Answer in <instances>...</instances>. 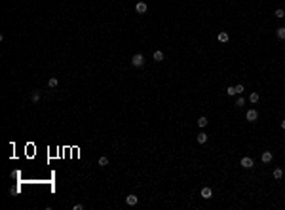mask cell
Returning a JSON list of instances; mask_svg holds the SVG:
<instances>
[{
    "mask_svg": "<svg viewBox=\"0 0 285 210\" xmlns=\"http://www.w3.org/2000/svg\"><path fill=\"white\" fill-rule=\"evenodd\" d=\"M240 165L243 166V169H251V166H253L255 163H253V159H251V157H243V159L240 161Z\"/></svg>",
    "mask_w": 285,
    "mask_h": 210,
    "instance_id": "277c9868",
    "label": "cell"
},
{
    "mask_svg": "<svg viewBox=\"0 0 285 210\" xmlns=\"http://www.w3.org/2000/svg\"><path fill=\"white\" fill-rule=\"evenodd\" d=\"M245 119H247V121H257V119H259V112L255 110V108L247 110V114H245Z\"/></svg>",
    "mask_w": 285,
    "mask_h": 210,
    "instance_id": "7a4b0ae2",
    "label": "cell"
},
{
    "mask_svg": "<svg viewBox=\"0 0 285 210\" xmlns=\"http://www.w3.org/2000/svg\"><path fill=\"white\" fill-rule=\"evenodd\" d=\"M31 100H32V102H38V100H40V93H38V91H32Z\"/></svg>",
    "mask_w": 285,
    "mask_h": 210,
    "instance_id": "9a60e30c",
    "label": "cell"
},
{
    "mask_svg": "<svg viewBox=\"0 0 285 210\" xmlns=\"http://www.w3.org/2000/svg\"><path fill=\"white\" fill-rule=\"evenodd\" d=\"M226 95L234 97V95H236V87H226Z\"/></svg>",
    "mask_w": 285,
    "mask_h": 210,
    "instance_id": "ffe728a7",
    "label": "cell"
},
{
    "mask_svg": "<svg viewBox=\"0 0 285 210\" xmlns=\"http://www.w3.org/2000/svg\"><path fill=\"white\" fill-rule=\"evenodd\" d=\"M234 87H236V95H241V93L245 91V87L241 85V83H238V85H234Z\"/></svg>",
    "mask_w": 285,
    "mask_h": 210,
    "instance_id": "e0dca14e",
    "label": "cell"
},
{
    "mask_svg": "<svg viewBox=\"0 0 285 210\" xmlns=\"http://www.w3.org/2000/svg\"><path fill=\"white\" fill-rule=\"evenodd\" d=\"M131 64L135 68H141L143 64H145V55H143V53H135V55L131 57Z\"/></svg>",
    "mask_w": 285,
    "mask_h": 210,
    "instance_id": "6da1fadb",
    "label": "cell"
},
{
    "mask_svg": "<svg viewBox=\"0 0 285 210\" xmlns=\"http://www.w3.org/2000/svg\"><path fill=\"white\" fill-rule=\"evenodd\" d=\"M146 10H148V6H146L145 2H137V6H135L137 13H146Z\"/></svg>",
    "mask_w": 285,
    "mask_h": 210,
    "instance_id": "5b68a950",
    "label": "cell"
},
{
    "mask_svg": "<svg viewBox=\"0 0 285 210\" xmlns=\"http://www.w3.org/2000/svg\"><path fill=\"white\" fill-rule=\"evenodd\" d=\"M276 34H277V38H279V40H285V27H279Z\"/></svg>",
    "mask_w": 285,
    "mask_h": 210,
    "instance_id": "4fadbf2b",
    "label": "cell"
},
{
    "mask_svg": "<svg viewBox=\"0 0 285 210\" xmlns=\"http://www.w3.org/2000/svg\"><path fill=\"white\" fill-rule=\"evenodd\" d=\"M154 61H156V63L164 61V51H154Z\"/></svg>",
    "mask_w": 285,
    "mask_h": 210,
    "instance_id": "7c38bea8",
    "label": "cell"
},
{
    "mask_svg": "<svg viewBox=\"0 0 285 210\" xmlns=\"http://www.w3.org/2000/svg\"><path fill=\"white\" fill-rule=\"evenodd\" d=\"M276 17H277V19H283V17H285V12H283L281 8H277V10H276Z\"/></svg>",
    "mask_w": 285,
    "mask_h": 210,
    "instance_id": "d6986e66",
    "label": "cell"
},
{
    "mask_svg": "<svg viewBox=\"0 0 285 210\" xmlns=\"http://www.w3.org/2000/svg\"><path fill=\"white\" fill-rule=\"evenodd\" d=\"M217 40L221 42V44H226L230 40V36H228V32H219V36H217Z\"/></svg>",
    "mask_w": 285,
    "mask_h": 210,
    "instance_id": "8992f818",
    "label": "cell"
},
{
    "mask_svg": "<svg viewBox=\"0 0 285 210\" xmlns=\"http://www.w3.org/2000/svg\"><path fill=\"white\" fill-rule=\"evenodd\" d=\"M207 123H209V119L205 117V115H201V117L198 119V125H200V127H207Z\"/></svg>",
    "mask_w": 285,
    "mask_h": 210,
    "instance_id": "8fae6325",
    "label": "cell"
},
{
    "mask_svg": "<svg viewBox=\"0 0 285 210\" xmlns=\"http://www.w3.org/2000/svg\"><path fill=\"white\" fill-rule=\"evenodd\" d=\"M249 100H251L253 104H257L259 100H261V95H259V93H251V95H249Z\"/></svg>",
    "mask_w": 285,
    "mask_h": 210,
    "instance_id": "9c48e42d",
    "label": "cell"
},
{
    "mask_svg": "<svg viewBox=\"0 0 285 210\" xmlns=\"http://www.w3.org/2000/svg\"><path fill=\"white\" fill-rule=\"evenodd\" d=\"M48 85H49V87H57V85H59V79H57V78H49Z\"/></svg>",
    "mask_w": 285,
    "mask_h": 210,
    "instance_id": "5bb4252c",
    "label": "cell"
},
{
    "mask_svg": "<svg viewBox=\"0 0 285 210\" xmlns=\"http://www.w3.org/2000/svg\"><path fill=\"white\" fill-rule=\"evenodd\" d=\"M243 104H245V99H243V97L240 95V99L236 100V106H238V108H241V106H243Z\"/></svg>",
    "mask_w": 285,
    "mask_h": 210,
    "instance_id": "44dd1931",
    "label": "cell"
},
{
    "mask_svg": "<svg viewBox=\"0 0 285 210\" xmlns=\"http://www.w3.org/2000/svg\"><path fill=\"white\" fill-rule=\"evenodd\" d=\"M281 176H283V171H281V169H276V171H274V178H276V180H279Z\"/></svg>",
    "mask_w": 285,
    "mask_h": 210,
    "instance_id": "ac0fdd59",
    "label": "cell"
},
{
    "mask_svg": "<svg viewBox=\"0 0 285 210\" xmlns=\"http://www.w3.org/2000/svg\"><path fill=\"white\" fill-rule=\"evenodd\" d=\"M272 151H262V155H261V159H262V163H270L272 161Z\"/></svg>",
    "mask_w": 285,
    "mask_h": 210,
    "instance_id": "52a82bcc",
    "label": "cell"
},
{
    "mask_svg": "<svg viewBox=\"0 0 285 210\" xmlns=\"http://www.w3.org/2000/svg\"><path fill=\"white\" fill-rule=\"evenodd\" d=\"M137 202H139V197H137V195H128V197H125V204H129V206H135Z\"/></svg>",
    "mask_w": 285,
    "mask_h": 210,
    "instance_id": "3957f363",
    "label": "cell"
},
{
    "mask_svg": "<svg viewBox=\"0 0 285 210\" xmlns=\"http://www.w3.org/2000/svg\"><path fill=\"white\" fill-rule=\"evenodd\" d=\"M201 197H203V199H211L213 197L211 187H203V189H201Z\"/></svg>",
    "mask_w": 285,
    "mask_h": 210,
    "instance_id": "ba28073f",
    "label": "cell"
},
{
    "mask_svg": "<svg viewBox=\"0 0 285 210\" xmlns=\"http://www.w3.org/2000/svg\"><path fill=\"white\" fill-rule=\"evenodd\" d=\"M196 140H198L200 144H205V142H207V135H205V133H200V135L196 136Z\"/></svg>",
    "mask_w": 285,
    "mask_h": 210,
    "instance_id": "30bf717a",
    "label": "cell"
},
{
    "mask_svg": "<svg viewBox=\"0 0 285 210\" xmlns=\"http://www.w3.org/2000/svg\"><path fill=\"white\" fill-rule=\"evenodd\" d=\"M72 210H84V204H74Z\"/></svg>",
    "mask_w": 285,
    "mask_h": 210,
    "instance_id": "7402d4cb",
    "label": "cell"
},
{
    "mask_svg": "<svg viewBox=\"0 0 285 210\" xmlns=\"http://www.w3.org/2000/svg\"><path fill=\"white\" fill-rule=\"evenodd\" d=\"M281 129H283V131H285V119H283V121H281Z\"/></svg>",
    "mask_w": 285,
    "mask_h": 210,
    "instance_id": "603a6c76",
    "label": "cell"
},
{
    "mask_svg": "<svg viewBox=\"0 0 285 210\" xmlns=\"http://www.w3.org/2000/svg\"><path fill=\"white\" fill-rule=\"evenodd\" d=\"M107 165H109V157H105V155L99 157V166H107Z\"/></svg>",
    "mask_w": 285,
    "mask_h": 210,
    "instance_id": "2e32d148",
    "label": "cell"
}]
</instances>
